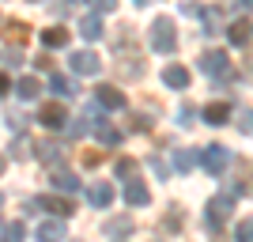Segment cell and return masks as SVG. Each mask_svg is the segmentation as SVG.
Wrapping results in <instances>:
<instances>
[{
    "label": "cell",
    "mask_w": 253,
    "mask_h": 242,
    "mask_svg": "<svg viewBox=\"0 0 253 242\" xmlns=\"http://www.w3.org/2000/svg\"><path fill=\"white\" fill-rule=\"evenodd\" d=\"M231 212H234V193H215V197L208 200V231L219 235L223 223L231 220Z\"/></svg>",
    "instance_id": "obj_1"
},
{
    "label": "cell",
    "mask_w": 253,
    "mask_h": 242,
    "mask_svg": "<svg viewBox=\"0 0 253 242\" xmlns=\"http://www.w3.org/2000/svg\"><path fill=\"white\" fill-rule=\"evenodd\" d=\"M151 49L155 53H174L178 49V31H174V19H155L151 23Z\"/></svg>",
    "instance_id": "obj_2"
},
{
    "label": "cell",
    "mask_w": 253,
    "mask_h": 242,
    "mask_svg": "<svg viewBox=\"0 0 253 242\" xmlns=\"http://www.w3.org/2000/svg\"><path fill=\"white\" fill-rule=\"evenodd\" d=\"M201 72H208L211 80H215V84H227V80H231V61H227V53L223 49H208L201 57Z\"/></svg>",
    "instance_id": "obj_3"
},
{
    "label": "cell",
    "mask_w": 253,
    "mask_h": 242,
    "mask_svg": "<svg viewBox=\"0 0 253 242\" xmlns=\"http://www.w3.org/2000/svg\"><path fill=\"white\" fill-rule=\"evenodd\" d=\"M227 163H231V151H227V144H208L201 151V167L208 170L211 178H219L223 170H227Z\"/></svg>",
    "instance_id": "obj_4"
},
{
    "label": "cell",
    "mask_w": 253,
    "mask_h": 242,
    "mask_svg": "<svg viewBox=\"0 0 253 242\" xmlns=\"http://www.w3.org/2000/svg\"><path fill=\"white\" fill-rule=\"evenodd\" d=\"M68 64H72L76 76H98V72H102V61H98V53H91V49L72 53V57H68Z\"/></svg>",
    "instance_id": "obj_5"
},
{
    "label": "cell",
    "mask_w": 253,
    "mask_h": 242,
    "mask_svg": "<svg viewBox=\"0 0 253 242\" xmlns=\"http://www.w3.org/2000/svg\"><path fill=\"white\" fill-rule=\"evenodd\" d=\"M38 121H42V129H64L68 125V110H64L61 102H45L42 114H38Z\"/></svg>",
    "instance_id": "obj_6"
},
{
    "label": "cell",
    "mask_w": 253,
    "mask_h": 242,
    "mask_svg": "<svg viewBox=\"0 0 253 242\" xmlns=\"http://www.w3.org/2000/svg\"><path fill=\"white\" fill-rule=\"evenodd\" d=\"M95 98H98V106H106V110H125L128 106V98L121 95V91H117V87H110V84H102L95 91Z\"/></svg>",
    "instance_id": "obj_7"
},
{
    "label": "cell",
    "mask_w": 253,
    "mask_h": 242,
    "mask_svg": "<svg viewBox=\"0 0 253 242\" xmlns=\"http://www.w3.org/2000/svg\"><path fill=\"white\" fill-rule=\"evenodd\" d=\"M38 208L49 212V216H61V220H64V216H72V212H76V204H72L68 197H38Z\"/></svg>",
    "instance_id": "obj_8"
},
{
    "label": "cell",
    "mask_w": 253,
    "mask_h": 242,
    "mask_svg": "<svg viewBox=\"0 0 253 242\" xmlns=\"http://www.w3.org/2000/svg\"><path fill=\"white\" fill-rule=\"evenodd\" d=\"M125 200L132 204V208H136V204H148V200H151V193H148V186L140 182V174H136V178H125Z\"/></svg>",
    "instance_id": "obj_9"
},
{
    "label": "cell",
    "mask_w": 253,
    "mask_h": 242,
    "mask_svg": "<svg viewBox=\"0 0 253 242\" xmlns=\"http://www.w3.org/2000/svg\"><path fill=\"white\" fill-rule=\"evenodd\" d=\"M163 84L174 87V91H185V87H189V68H181V64H167V68H163Z\"/></svg>",
    "instance_id": "obj_10"
},
{
    "label": "cell",
    "mask_w": 253,
    "mask_h": 242,
    "mask_svg": "<svg viewBox=\"0 0 253 242\" xmlns=\"http://www.w3.org/2000/svg\"><path fill=\"white\" fill-rule=\"evenodd\" d=\"M87 200H91L95 208H110V204H114V186H110V182H95V186L87 190Z\"/></svg>",
    "instance_id": "obj_11"
},
{
    "label": "cell",
    "mask_w": 253,
    "mask_h": 242,
    "mask_svg": "<svg viewBox=\"0 0 253 242\" xmlns=\"http://www.w3.org/2000/svg\"><path fill=\"white\" fill-rule=\"evenodd\" d=\"M0 31H4V38H8V46H23L27 38H31V27H27L23 19H8Z\"/></svg>",
    "instance_id": "obj_12"
},
{
    "label": "cell",
    "mask_w": 253,
    "mask_h": 242,
    "mask_svg": "<svg viewBox=\"0 0 253 242\" xmlns=\"http://www.w3.org/2000/svg\"><path fill=\"white\" fill-rule=\"evenodd\" d=\"M87 117H91V125H95V137L102 140V144H110V147H114L117 140H121V133H117V129L110 125V121H102V117H98L95 110H91V114H87Z\"/></svg>",
    "instance_id": "obj_13"
},
{
    "label": "cell",
    "mask_w": 253,
    "mask_h": 242,
    "mask_svg": "<svg viewBox=\"0 0 253 242\" xmlns=\"http://www.w3.org/2000/svg\"><path fill=\"white\" fill-rule=\"evenodd\" d=\"M132 216H114V220H106V239H125V235H132Z\"/></svg>",
    "instance_id": "obj_14"
},
{
    "label": "cell",
    "mask_w": 253,
    "mask_h": 242,
    "mask_svg": "<svg viewBox=\"0 0 253 242\" xmlns=\"http://www.w3.org/2000/svg\"><path fill=\"white\" fill-rule=\"evenodd\" d=\"M227 38H231V46H250V38H253V23H250V19H238V23H231Z\"/></svg>",
    "instance_id": "obj_15"
},
{
    "label": "cell",
    "mask_w": 253,
    "mask_h": 242,
    "mask_svg": "<svg viewBox=\"0 0 253 242\" xmlns=\"http://www.w3.org/2000/svg\"><path fill=\"white\" fill-rule=\"evenodd\" d=\"M201 117L208 121V125H227V117H231V110H227V102H208L201 110Z\"/></svg>",
    "instance_id": "obj_16"
},
{
    "label": "cell",
    "mask_w": 253,
    "mask_h": 242,
    "mask_svg": "<svg viewBox=\"0 0 253 242\" xmlns=\"http://www.w3.org/2000/svg\"><path fill=\"white\" fill-rule=\"evenodd\" d=\"M38 239L61 242V239H68V231H64V223H61V220H42V227H38Z\"/></svg>",
    "instance_id": "obj_17"
},
{
    "label": "cell",
    "mask_w": 253,
    "mask_h": 242,
    "mask_svg": "<svg viewBox=\"0 0 253 242\" xmlns=\"http://www.w3.org/2000/svg\"><path fill=\"white\" fill-rule=\"evenodd\" d=\"M80 34H84L87 42H98V38H102V19H98V15H84V19H80Z\"/></svg>",
    "instance_id": "obj_18"
},
{
    "label": "cell",
    "mask_w": 253,
    "mask_h": 242,
    "mask_svg": "<svg viewBox=\"0 0 253 242\" xmlns=\"http://www.w3.org/2000/svg\"><path fill=\"white\" fill-rule=\"evenodd\" d=\"M53 186H57L61 193H76V190H80V178L68 174V170H53Z\"/></svg>",
    "instance_id": "obj_19"
},
{
    "label": "cell",
    "mask_w": 253,
    "mask_h": 242,
    "mask_svg": "<svg viewBox=\"0 0 253 242\" xmlns=\"http://www.w3.org/2000/svg\"><path fill=\"white\" fill-rule=\"evenodd\" d=\"M42 46H49V49H61V46H68V31H64V27H49V31L42 34Z\"/></svg>",
    "instance_id": "obj_20"
},
{
    "label": "cell",
    "mask_w": 253,
    "mask_h": 242,
    "mask_svg": "<svg viewBox=\"0 0 253 242\" xmlns=\"http://www.w3.org/2000/svg\"><path fill=\"white\" fill-rule=\"evenodd\" d=\"M15 91H19V98H27V102H31V98H38V91H42V84H38L34 76H23L19 84H15Z\"/></svg>",
    "instance_id": "obj_21"
},
{
    "label": "cell",
    "mask_w": 253,
    "mask_h": 242,
    "mask_svg": "<svg viewBox=\"0 0 253 242\" xmlns=\"http://www.w3.org/2000/svg\"><path fill=\"white\" fill-rule=\"evenodd\" d=\"M238 186H234V193H253V163H238Z\"/></svg>",
    "instance_id": "obj_22"
},
{
    "label": "cell",
    "mask_w": 253,
    "mask_h": 242,
    "mask_svg": "<svg viewBox=\"0 0 253 242\" xmlns=\"http://www.w3.org/2000/svg\"><path fill=\"white\" fill-rule=\"evenodd\" d=\"M174 167H178L181 174H185V170H193V167H197V151H189V147H178V151H174Z\"/></svg>",
    "instance_id": "obj_23"
},
{
    "label": "cell",
    "mask_w": 253,
    "mask_h": 242,
    "mask_svg": "<svg viewBox=\"0 0 253 242\" xmlns=\"http://www.w3.org/2000/svg\"><path fill=\"white\" fill-rule=\"evenodd\" d=\"M223 23H219V8H208L204 11V34H219Z\"/></svg>",
    "instance_id": "obj_24"
},
{
    "label": "cell",
    "mask_w": 253,
    "mask_h": 242,
    "mask_svg": "<svg viewBox=\"0 0 253 242\" xmlns=\"http://www.w3.org/2000/svg\"><path fill=\"white\" fill-rule=\"evenodd\" d=\"M34 155L42 159V163H61V147H57V144H38Z\"/></svg>",
    "instance_id": "obj_25"
},
{
    "label": "cell",
    "mask_w": 253,
    "mask_h": 242,
    "mask_svg": "<svg viewBox=\"0 0 253 242\" xmlns=\"http://www.w3.org/2000/svg\"><path fill=\"white\" fill-rule=\"evenodd\" d=\"M49 87L57 91V95H76V87H72L68 76H49Z\"/></svg>",
    "instance_id": "obj_26"
},
{
    "label": "cell",
    "mask_w": 253,
    "mask_h": 242,
    "mask_svg": "<svg viewBox=\"0 0 253 242\" xmlns=\"http://www.w3.org/2000/svg\"><path fill=\"white\" fill-rule=\"evenodd\" d=\"M234 239L238 242H253V216H246V220L234 227Z\"/></svg>",
    "instance_id": "obj_27"
},
{
    "label": "cell",
    "mask_w": 253,
    "mask_h": 242,
    "mask_svg": "<svg viewBox=\"0 0 253 242\" xmlns=\"http://www.w3.org/2000/svg\"><path fill=\"white\" fill-rule=\"evenodd\" d=\"M23 231H27V227H23L19 220H15V223H4V227H0V235H4V239H11V242L23 239Z\"/></svg>",
    "instance_id": "obj_28"
},
{
    "label": "cell",
    "mask_w": 253,
    "mask_h": 242,
    "mask_svg": "<svg viewBox=\"0 0 253 242\" xmlns=\"http://www.w3.org/2000/svg\"><path fill=\"white\" fill-rule=\"evenodd\" d=\"M117 174H121V178H132V174H136V159H121V163H117Z\"/></svg>",
    "instance_id": "obj_29"
},
{
    "label": "cell",
    "mask_w": 253,
    "mask_h": 242,
    "mask_svg": "<svg viewBox=\"0 0 253 242\" xmlns=\"http://www.w3.org/2000/svg\"><path fill=\"white\" fill-rule=\"evenodd\" d=\"M193 114H197V110H193L189 102H181V110H178V121H181V125H189V121H193Z\"/></svg>",
    "instance_id": "obj_30"
},
{
    "label": "cell",
    "mask_w": 253,
    "mask_h": 242,
    "mask_svg": "<svg viewBox=\"0 0 253 242\" xmlns=\"http://www.w3.org/2000/svg\"><path fill=\"white\" fill-rule=\"evenodd\" d=\"M98 163H102V151H87L84 155V167H98Z\"/></svg>",
    "instance_id": "obj_31"
},
{
    "label": "cell",
    "mask_w": 253,
    "mask_h": 242,
    "mask_svg": "<svg viewBox=\"0 0 253 242\" xmlns=\"http://www.w3.org/2000/svg\"><path fill=\"white\" fill-rule=\"evenodd\" d=\"M95 8H98V11H114L117 0H95Z\"/></svg>",
    "instance_id": "obj_32"
},
{
    "label": "cell",
    "mask_w": 253,
    "mask_h": 242,
    "mask_svg": "<svg viewBox=\"0 0 253 242\" xmlns=\"http://www.w3.org/2000/svg\"><path fill=\"white\" fill-rule=\"evenodd\" d=\"M8 91H11V80H8V76H4V72H0V98L8 95Z\"/></svg>",
    "instance_id": "obj_33"
},
{
    "label": "cell",
    "mask_w": 253,
    "mask_h": 242,
    "mask_svg": "<svg viewBox=\"0 0 253 242\" xmlns=\"http://www.w3.org/2000/svg\"><path fill=\"white\" fill-rule=\"evenodd\" d=\"M132 4H136V8H148V4H151V0H132Z\"/></svg>",
    "instance_id": "obj_34"
},
{
    "label": "cell",
    "mask_w": 253,
    "mask_h": 242,
    "mask_svg": "<svg viewBox=\"0 0 253 242\" xmlns=\"http://www.w3.org/2000/svg\"><path fill=\"white\" fill-rule=\"evenodd\" d=\"M4 167H8V159H4V155H0V174H4Z\"/></svg>",
    "instance_id": "obj_35"
},
{
    "label": "cell",
    "mask_w": 253,
    "mask_h": 242,
    "mask_svg": "<svg viewBox=\"0 0 253 242\" xmlns=\"http://www.w3.org/2000/svg\"><path fill=\"white\" fill-rule=\"evenodd\" d=\"M242 4H246V8H253V0H242Z\"/></svg>",
    "instance_id": "obj_36"
},
{
    "label": "cell",
    "mask_w": 253,
    "mask_h": 242,
    "mask_svg": "<svg viewBox=\"0 0 253 242\" xmlns=\"http://www.w3.org/2000/svg\"><path fill=\"white\" fill-rule=\"evenodd\" d=\"M0 204H4V193H0Z\"/></svg>",
    "instance_id": "obj_37"
}]
</instances>
